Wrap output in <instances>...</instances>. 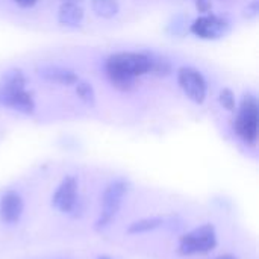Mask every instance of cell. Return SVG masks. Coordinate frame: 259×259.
I'll return each instance as SVG.
<instances>
[{"mask_svg": "<svg viewBox=\"0 0 259 259\" xmlns=\"http://www.w3.org/2000/svg\"><path fill=\"white\" fill-rule=\"evenodd\" d=\"M85 18V11L77 2L65 0L58 9V23L64 27L76 29L82 24Z\"/></svg>", "mask_w": 259, "mask_h": 259, "instance_id": "obj_11", "label": "cell"}, {"mask_svg": "<svg viewBox=\"0 0 259 259\" xmlns=\"http://www.w3.org/2000/svg\"><path fill=\"white\" fill-rule=\"evenodd\" d=\"M234 131L244 144L250 147L256 146L259 132V105L255 94L247 93L243 96L237 108Z\"/></svg>", "mask_w": 259, "mask_h": 259, "instance_id": "obj_2", "label": "cell"}, {"mask_svg": "<svg viewBox=\"0 0 259 259\" xmlns=\"http://www.w3.org/2000/svg\"><path fill=\"white\" fill-rule=\"evenodd\" d=\"M0 106L9 108L24 115L33 114L36 108L32 93H29L26 88L12 90V88H5V87H0Z\"/></svg>", "mask_w": 259, "mask_h": 259, "instance_id": "obj_7", "label": "cell"}, {"mask_svg": "<svg viewBox=\"0 0 259 259\" xmlns=\"http://www.w3.org/2000/svg\"><path fill=\"white\" fill-rule=\"evenodd\" d=\"M178 83L184 94L197 105H202L208 97V82L200 70L184 65L178 70Z\"/></svg>", "mask_w": 259, "mask_h": 259, "instance_id": "obj_6", "label": "cell"}, {"mask_svg": "<svg viewBox=\"0 0 259 259\" xmlns=\"http://www.w3.org/2000/svg\"><path fill=\"white\" fill-rule=\"evenodd\" d=\"M74 87H76V94H77V97H79L83 103H87V105H90V106H93V105L96 103V91H94V88H93V85H91L90 82L77 80V82L74 83Z\"/></svg>", "mask_w": 259, "mask_h": 259, "instance_id": "obj_16", "label": "cell"}, {"mask_svg": "<svg viewBox=\"0 0 259 259\" xmlns=\"http://www.w3.org/2000/svg\"><path fill=\"white\" fill-rule=\"evenodd\" d=\"M194 5L199 12L208 14L212 11V0H194Z\"/></svg>", "mask_w": 259, "mask_h": 259, "instance_id": "obj_19", "label": "cell"}, {"mask_svg": "<svg viewBox=\"0 0 259 259\" xmlns=\"http://www.w3.org/2000/svg\"><path fill=\"white\" fill-rule=\"evenodd\" d=\"M71 2H74V0H71Z\"/></svg>", "mask_w": 259, "mask_h": 259, "instance_id": "obj_23", "label": "cell"}, {"mask_svg": "<svg viewBox=\"0 0 259 259\" xmlns=\"http://www.w3.org/2000/svg\"><path fill=\"white\" fill-rule=\"evenodd\" d=\"M77 194H79L77 179L74 176H65L61 181V184L58 185V188L52 197V205L58 211L68 214L77 205Z\"/></svg>", "mask_w": 259, "mask_h": 259, "instance_id": "obj_8", "label": "cell"}, {"mask_svg": "<svg viewBox=\"0 0 259 259\" xmlns=\"http://www.w3.org/2000/svg\"><path fill=\"white\" fill-rule=\"evenodd\" d=\"M215 259H237L235 256H232V255H222V256H217Z\"/></svg>", "mask_w": 259, "mask_h": 259, "instance_id": "obj_21", "label": "cell"}, {"mask_svg": "<svg viewBox=\"0 0 259 259\" xmlns=\"http://www.w3.org/2000/svg\"><path fill=\"white\" fill-rule=\"evenodd\" d=\"M150 52H115L105 61V74L118 91L134 90L137 79L150 74Z\"/></svg>", "mask_w": 259, "mask_h": 259, "instance_id": "obj_1", "label": "cell"}, {"mask_svg": "<svg viewBox=\"0 0 259 259\" xmlns=\"http://www.w3.org/2000/svg\"><path fill=\"white\" fill-rule=\"evenodd\" d=\"M129 190H131V184L124 179H115L105 188L103 196H102V212L96 223L97 229L106 228L114 220Z\"/></svg>", "mask_w": 259, "mask_h": 259, "instance_id": "obj_4", "label": "cell"}, {"mask_svg": "<svg viewBox=\"0 0 259 259\" xmlns=\"http://www.w3.org/2000/svg\"><path fill=\"white\" fill-rule=\"evenodd\" d=\"M91 8L97 17L106 20L114 18L120 12V5L117 0H91Z\"/></svg>", "mask_w": 259, "mask_h": 259, "instance_id": "obj_13", "label": "cell"}, {"mask_svg": "<svg viewBox=\"0 0 259 259\" xmlns=\"http://www.w3.org/2000/svg\"><path fill=\"white\" fill-rule=\"evenodd\" d=\"M161 225H162V220H161V219H158V217L143 219V220H138V222L132 223V225L129 226V229H127V234H131V235L146 234V232H150V231L158 229Z\"/></svg>", "mask_w": 259, "mask_h": 259, "instance_id": "obj_15", "label": "cell"}, {"mask_svg": "<svg viewBox=\"0 0 259 259\" xmlns=\"http://www.w3.org/2000/svg\"><path fill=\"white\" fill-rule=\"evenodd\" d=\"M219 102L220 105L226 109L234 112L237 109V100H235V94L231 88H222L220 94H219Z\"/></svg>", "mask_w": 259, "mask_h": 259, "instance_id": "obj_17", "label": "cell"}, {"mask_svg": "<svg viewBox=\"0 0 259 259\" xmlns=\"http://www.w3.org/2000/svg\"><path fill=\"white\" fill-rule=\"evenodd\" d=\"M99 259H111V258H109V256H100Z\"/></svg>", "mask_w": 259, "mask_h": 259, "instance_id": "obj_22", "label": "cell"}, {"mask_svg": "<svg viewBox=\"0 0 259 259\" xmlns=\"http://www.w3.org/2000/svg\"><path fill=\"white\" fill-rule=\"evenodd\" d=\"M24 202L17 191H6L0 199V220L5 225H17L23 215Z\"/></svg>", "mask_w": 259, "mask_h": 259, "instance_id": "obj_9", "label": "cell"}, {"mask_svg": "<svg viewBox=\"0 0 259 259\" xmlns=\"http://www.w3.org/2000/svg\"><path fill=\"white\" fill-rule=\"evenodd\" d=\"M150 58H152V68H150V74H155L158 77H167L171 74L173 71V65L171 61L164 56V55H158V53H152L150 52Z\"/></svg>", "mask_w": 259, "mask_h": 259, "instance_id": "obj_14", "label": "cell"}, {"mask_svg": "<svg viewBox=\"0 0 259 259\" xmlns=\"http://www.w3.org/2000/svg\"><path fill=\"white\" fill-rule=\"evenodd\" d=\"M27 85L26 74L21 68H8L0 76V87L12 88V90H23Z\"/></svg>", "mask_w": 259, "mask_h": 259, "instance_id": "obj_12", "label": "cell"}, {"mask_svg": "<svg viewBox=\"0 0 259 259\" xmlns=\"http://www.w3.org/2000/svg\"><path fill=\"white\" fill-rule=\"evenodd\" d=\"M36 73L41 79L50 82V83H58L62 87L74 85L79 80V76L74 70L56 65V64H44L36 68Z\"/></svg>", "mask_w": 259, "mask_h": 259, "instance_id": "obj_10", "label": "cell"}, {"mask_svg": "<svg viewBox=\"0 0 259 259\" xmlns=\"http://www.w3.org/2000/svg\"><path fill=\"white\" fill-rule=\"evenodd\" d=\"M190 32L206 41H215L225 38L231 32V23L228 18L217 15V14H203L197 17L191 24H190Z\"/></svg>", "mask_w": 259, "mask_h": 259, "instance_id": "obj_5", "label": "cell"}, {"mask_svg": "<svg viewBox=\"0 0 259 259\" xmlns=\"http://www.w3.org/2000/svg\"><path fill=\"white\" fill-rule=\"evenodd\" d=\"M14 2H15L17 6H20V8H23V9L33 8V6L38 3V0H14Z\"/></svg>", "mask_w": 259, "mask_h": 259, "instance_id": "obj_20", "label": "cell"}, {"mask_svg": "<svg viewBox=\"0 0 259 259\" xmlns=\"http://www.w3.org/2000/svg\"><path fill=\"white\" fill-rule=\"evenodd\" d=\"M215 246H217L215 228L212 225H202L181 237L178 252L184 256L205 255L214 250Z\"/></svg>", "mask_w": 259, "mask_h": 259, "instance_id": "obj_3", "label": "cell"}, {"mask_svg": "<svg viewBox=\"0 0 259 259\" xmlns=\"http://www.w3.org/2000/svg\"><path fill=\"white\" fill-rule=\"evenodd\" d=\"M243 15L246 20H256L259 15V2L258 0H252L250 3H247V6L243 11Z\"/></svg>", "mask_w": 259, "mask_h": 259, "instance_id": "obj_18", "label": "cell"}]
</instances>
